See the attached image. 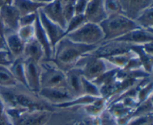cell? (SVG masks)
<instances>
[{
  "label": "cell",
  "mask_w": 153,
  "mask_h": 125,
  "mask_svg": "<svg viewBox=\"0 0 153 125\" xmlns=\"http://www.w3.org/2000/svg\"><path fill=\"white\" fill-rule=\"evenodd\" d=\"M0 97L6 108H17L28 112L56 110L42 100L38 94L31 92L26 87L19 84L11 88L0 87Z\"/></svg>",
  "instance_id": "6da1fadb"
},
{
  "label": "cell",
  "mask_w": 153,
  "mask_h": 125,
  "mask_svg": "<svg viewBox=\"0 0 153 125\" xmlns=\"http://www.w3.org/2000/svg\"><path fill=\"white\" fill-rule=\"evenodd\" d=\"M99 45L82 44L64 37L54 47L51 60L66 71L70 67H74L82 57L95 50Z\"/></svg>",
  "instance_id": "7a4b0ae2"
},
{
  "label": "cell",
  "mask_w": 153,
  "mask_h": 125,
  "mask_svg": "<svg viewBox=\"0 0 153 125\" xmlns=\"http://www.w3.org/2000/svg\"><path fill=\"white\" fill-rule=\"evenodd\" d=\"M100 25L104 34L103 42L116 40L131 30L139 28L134 19H130L123 13L107 16Z\"/></svg>",
  "instance_id": "3957f363"
},
{
  "label": "cell",
  "mask_w": 153,
  "mask_h": 125,
  "mask_svg": "<svg viewBox=\"0 0 153 125\" xmlns=\"http://www.w3.org/2000/svg\"><path fill=\"white\" fill-rule=\"evenodd\" d=\"M40 67L41 88H67L65 71L52 60H43Z\"/></svg>",
  "instance_id": "277c9868"
},
{
  "label": "cell",
  "mask_w": 153,
  "mask_h": 125,
  "mask_svg": "<svg viewBox=\"0 0 153 125\" xmlns=\"http://www.w3.org/2000/svg\"><path fill=\"white\" fill-rule=\"evenodd\" d=\"M75 66L81 68L84 77L93 82L106 72L117 69L109 64L105 58L94 56L91 54L82 57Z\"/></svg>",
  "instance_id": "5b68a950"
},
{
  "label": "cell",
  "mask_w": 153,
  "mask_h": 125,
  "mask_svg": "<svg viewBox=\"0 0 153 125\" xmlns=\"http://www.w3.org/2000/svg\"><path fill=\"white\" fill-rule=\"evenodd\" d=\"M66 37L76 43L85 45H99L104 41V34L101 27L98 24L85 22L78 29Z\"/></svg>",
  "instance_id": "8992f818"
},
{
  "label": "cell",
  "mask_w": 153,
  "mask_h": 125,
  "mask_svg": "<svg viewBox=\"0 0 153 125\" xmlns=\"http://www.w3.org/2000/svg\"><path fill=\"white\" fill-rule=\"evenodd\" d=\"M37 94L42 100L53 107L74 98L67 88H42Z\"/></svg>",
  "instance_id": "52a82bcc"
},
{
  "label": "cell",
  "mask_w": 153,
  "mask_h": 125,
  "mask_svg": "<svg viewBox=\"0 0 153 125\" xmlns=\"http://www.w3.org/2000/svg\"><path fill=\"white\" fill-rule=\"evenodd\" d=\"M38 18L45 33L49 38L52 49L62 38L66 37L65 29L49 19L41 10L38 11Z\"/></svg>",
  "instance_id": "ba28073f"
},
{
  "label": "cell",
  "mask_w": 153,
  "mask_h": 125,
  "mask_svg": "<svg viewBox=\"0 0 153 125\" xmlns=\"http://www.w3.org/2000/svg\"><path fill=\"white\" fill-rule=\"evenodd\" d=\"M40 63L24 59L26 87L29 91L35 94H37L41 88Z\"/></svg>",
  "instance_id": "9c48e42d"
},
{
  "label": "cell",
  "mask_w": 153,
  "mask_h": 125,
  "mask_svg": "<svg viewBox=\"0 0 153 125\" xmlns=\"http://www.w3.org/2000/svg\"><path fill=\"white\" fill-rule=\"evenodd\" d=\"M0 16L5 28V32L17 31L21 16L13 4H4L0 7Z\"/></svg>",
  "instance_id": "30bf717a"
},
{
  "label": "cell",
  "mask_w": 153,
  "mask_h": 125,
  "mask_svg": "<svg viewBox=\"0 0 153 125\" xmlns=\"http://www.w3.org/2000/svg\"><path fill=\"white\" fill-rule=\"evenodd\" d=\"M114 40L131 45H142L148 42L153 41V30L137 28Z\"/></svg>",
  "instance_id": "8fae6325"
},
{
  "label": "cell",
  "mask_w": 153,
  "mask_h": 125,
  "mask_svg": "<svg viewBox=\"0 0 153 125\" xmlns=\"http://www.w3.org/2000/svg\"><path fill=\"white\" fill-rule=\"evenodd\" d=\"M84 16L87 22L100 25L108 16L104 8L103 0H91L88 1Z\"/></svg>",
  "instance_id": "7c38bea8"
},
{
  "label": "cell",
  "mask_w": 153,
  "mask_h": 125,
  "mask_svg": "<svg viewBox=\"0 0 153 125\" xmlns=\"http://www.w3.org/2000/svg\"><path fill=\"white\" fill-rule=\"evenodd\" d=\"M122 13L131 19L144 9L153 5V0H119Z\"/></svg>",
  "instance_id": "4fadbf2b"
},
{
  "label": "cell",
  "mask_w": 153,
  "mask_h": 125,
  "mask_svg": "<svg viewBox=\"0 0 153 125\" xmlns=\"http://www.w3.org/2000/svg\"><path fill=\"white\" fill-rule=\"evenodd\" d=\"M67 88L74 97L82 95V78L83 74L81 68L74 67H70L65 71Z\"/></svg>",
  "instance_id": "5bb4252c"
},
{
  "label": "cell",
  "mask_w": 153,
  "mask_h": 125,
  "mask_svg": "<svg viewBox=\"0 0 153 125\" xmlns=\"http://www.w3.org/2000/svg\"><path fill=\"white\" fill-rule=\"evenodd\" d=\"M6 49L12 59L22 57L25 43L22 41L15 31H6L4 35Z\"/></svg>",
  "instance_id": "9a60e30c"
},
{
  "label": "cell",
  "mask_w": 153,
  "mask_h": 125,
  "mask_svg": "<svg viewBox=\"0 0 153 125\" xmlns=\"http://www.w3.org/2000/svg\"><path fill=\"white\" fill-rule=\"evenodd\" d=\"M40 10L52 22H55L65 29L67 26V21L63 13L62 5L58 0H53L43 6Z\"/></svg>",
  "instance_id": "2e32d148"
},
{
  "label": "cell",
  "mask_w": 153,
  "mask_h": 125,
  "mask_svg": "<svg viewBox=\"0 0 153 125\" xmlns=\"http://www.w3.org/2000/svg\"><path fill=\"white\" fill-rule=\"evenodd\" d=\"M22 58L25 60L40 63L45 60L44 51L41 45L34 38L25 43Z\"/></svg>",
  "instance_id": "e0dca14e"
},
{
  "label": "cell",
  "mask_w": 153,
  "mask_h": 125,
  "mask_svg": "<svg viewBox=\"0 0 153 125\" xmlns=\"http://www.w3.org/2000/svg\"><path fill=\"white\" fill-rule=\"evenodd\" d=\"M34 28H35V33H34V39L41 45L43 47V51L45 53V60H50L52 58L53 54V49L50 44L49 38L45 33L40 20L38 18V13H37V18L34 22Z\"/></svg>",
  "instance_id": "ac0fdd59"
},
{
  "label": "cell",
  "mask_w": 153,
  "mask_h": 125,
  "mask_svg": "<svg viewBox=\"0 0 153 125\" xmlns=\"http://www.w3.org/2000/svg\"><path fill=\"white\" fill-rule=\"evenodd\" d=\"M13 5L19 13L20 16L37 13L46 4L35 2L32 0H13Z\"/></svg>",
  "instance_id": "d6986e66"
},
{
  "label": "cell",
  "mask_w": 153,
  "mask_h": 125,
  "mask_svg": "<svg viewBox=\"0 0 153 125\" xmlns=\"http://www.w3.org/2000/svg\"><path fill=\"white\" fill-rule=\"evenodd\" d=\"M135 55L136 53L133 52L132 49H131V51H128V52L106 57V58H105V59L115 68L119 69V70H123L126 67L130 60L134 58Z\"/></svg>",
  "instance_id": "ffe728a7"
},
{
  "label": "cell",
  "mask_w": 153,
  "mask_h": 125,
  "mask_svg": "<svg viewBox=\"0 0 153 125\" xmlns=\"http://www.w3.org/2000/svg\"><path fill=\"white\" fill-rule=\"evenodd\" d=\"M13 74V77L18 84L26 87V82L25 77V69H24V59L22 57L15 58L12 61L11 64L8 66ZM27 88V87H26Z\"/></svg>",
  "instance_id": "44dd1931"
},
{
  "label": "cell",
  "mask_w": 153,
  "mask_h": 125,
  "mask_svg": "<svg viewBox=\"0 0 153 125\" xmlns=\"http://www.w3.org/2000/svg\"><path fill=\"white\" fill-rule=\"evenodd\" d=\"M139 28L153 30V5L146 7L134 19Z\"/></svg>",
  "instance_id": "7402d4cb"
},
{
  "label": "cell",
  "mask_w": 153,
  "mask_h": 125,
  "mask_svg": "<svg viewBox=\"0 0 153 125\" xmlns=\"http://www.w3.org/2000/svg\"><path fill=\"white\" fill-rule=\"evenodd\" d=\"M17 85V82L13 77L8 66L0 65V87L11 88Z\"/></svg>",
  "instance_id": "603a6c76"
},
{
  "label": "cell",
  "mask_w": 153,
  "mask_h": 125,
  "mask_svg": "<svg viewBox=\"0 0 153 125\" xmlns=\"http://www.w3.org/2000/svg\"><path fill=\"white\" fill-rule=\"evenodd\" d=\"M82 94L88 95L94 97H102L100 94V88L92 81L87 79L86 78H82Z\"/></svg>",
  "instance_id": "cb8c5ba5"
},
{
  "label": "cell",
  "mask_w": 153,
  "mask_h": 125,
  "mask_svg": "<svg viewBox=\"0 0 153 125\" xmlns=\"http://www.w3.org/2000/svg\"><path fill=\"white\" fill-rule=\"evenodd\" d=\"M85 22H87L84 15H74L70 20L67 22L65 28L66 35L82 26Z\"/></svg>",
  "instance_id": "d4e9b609"
},
{
  "label": "cell",
  "mask_w": 153,
  "mask_h": 125,
  "mask_svg": "<svg viewBox=\"0 0 153 125\" xmlns=\"http://www.w3.org/2000/svg\"><path fill=\"white\" fill-rule=\"evenodd\" d=\"M16 33L24 43H27L34 38V33H35L34 24L31 25L20 26L18 28Z\"/></svg>",
  "instance_id": "484cf974"
},
{
  "label": "cell",
  "mask_w": 153,
  "mask_h": 125,
  "mask_svg": "<svg viewBox=\"0 0 153 125\" xmlns=\"http://www.w3.org/2000/svg\"><path fill=\"white\" fill-rule=\"evenodd\" d=\"M104 8L107 16L122 13L119 0H103Z\"/></svg>",
  "instance_id": "4316f807"
},
{
  "label": "cell",
  "mask_w": 153,
  "mask_h": 125,
  "mask_svg": "<svg viewBox=\"0 0 153 125\" xmlns=\"http://www.w3.org/2000/svg\"><path fill=\"white\" fill-rule=\"evenodd\" d=\"M37 13L38 12L21 16L19 19V27L24 26V25H34L37 18Z\"/></svg>",
  "instance_id": "83f0119b"
},
{
  "label": "cell",
  "mask_w": 153,
  "mask_h": 125,
  "mask_svg": "<svg viewBox=\"0 0 153 125\" xmlns=\"http://www.w3.org/2000/svg\"><path fill=\"white\" fill-rule=\"evenodd\" d=\"M88 3L87 0H76L74 4L75 15H84Z\"/></svg>",
  "instance_id": "f1b7e54d"
},
{
  "label": "cell",
  "mask_w": 153,
  "mask_h": 125,
  "mask_svg": "<svg viewBox=\"0 0 153 125\" xmlns=\"http://www.w3.org/2000/svg\"><path fill=\"white\" fill-rule=\"evenodd\" d=\"M12 61L13 59L7 49H0V65L9 66Z\"/></svg>",
  "instance_id": "f546056e"
},
{
  "label": "cell",
  "mask_w": 153,
  "mask_h": 125,
  "mask_svg": "<svg viewBox=\"0 0 153 125\" xmlns=\"http://www.w3.org/2000/svg\"><path fill=\"white\" fill-rule=\"evenodd\" d=\"M141 47L146 54L149 55H153V41L143 43L141 45Z\"/></svg>",
  "instance_id": "4dcf8cb0"
},
{
  "label": "cell",
  "mask_w": 153,
  "mask_h": 125,
  "mask_svg": "<svg viewBox=\"0 0 153 125\" xmlns=\"http://www.w3.org/2000/svg\"><path fill=\"white\" fill-rule=\"evenodd\" d=\"M0 125H13L10 120L5 113L0 117Z\"/></svg>",
  "instance_id": "1f68e13d"
},
{
  "label": "cell",
  "mask_w": 153,
  "mask_h": 125,
  "mask_svg": "<svg viewBox=\"0 0 153 125\" xmlns=\"http://www.w3.org/2000/svg\"><path fill=\"white\" fill-rule=\"evenodd\" d=\"M4 33H5V28H4V25L3 24L2 19H1V16H0V36L4 38Z\"/></svg>",
  "instance_id": "d6a6232c"
},
{
  "label": "cell",
  "mask_w": 153,
  "mask_h": 125,
  "mask_svg": "<svg viewBox=\"0 0 153 125\" xmlns=\"http://www.w3.org/2000/svg\"><path fill=\"white\" fill-rule=\"evenodd\" d=\"M5 106H4V103H3L2 100H1V97H0V117L2 116V115L5 113Z\"/></svg>",
  "instance_id": "836d02e7"
},
{
  "label": "cell",
  "mask_w": 153,
  "mask_h": 125,
  "mask_svg": "<svg viewBox=\"0 0 153 125\" xmlns=\"http://www.w3.org/2000/svg\"><path fill=\"white\" fill-rule=\"evenodd\" d=\"M0 49H6L4 40L2 37H1V36H0Z\"/></svg>",
  "instance_id": "e575fe53"
},
{
  "label": "cell",
  "mask_w": 153,
  "mask_h": 125,
  "mask_svg": "<svg viewBox=\"0 0 153 125\" xmlns=\"http://www.w3.org/2000/svg\"><path fill=\"white\" fill-rule=\"evenodd\" d=\"M32 1H35V2H37V3H40V4H48V3L52 1L53 0H32Z\"/></svg>",
  "instance_id": "d590c367"
},
{
  "label": "cell",
  "mask_w": 153,
  "mask_h": 125,
  "mask_svg": "<svg viewBox=\"0 0 153 125\" xmlns=\"http://www.w3.org/2000/svg\"><path fill=\"white\" fill-rule=\"evenodd\" d=\"M4 4H13V0H3Z\"/></svg>",
  "instance_id": "8d00e7d4"
},
{
  "label": "cell",
  "mask_w": 153,
  "mask_h": 125,
  "mask_svg": "<svg viewBox=\"0 0 153 125\" xmlns=\"http://www.w3.org/2000/svg\"><path fill=\"white\" fill-rule=\"evenodd\" d=\"M2 5H4V2H3V0H0V7H1Z\"/></svg>",
  "instance_id": "74e56055"
},
{
  "label": "cell",
  "mask_w": 153,
  "mask_h": 125,
  "mask_svg": "<svg viewBox=\"0 0 153 125\" xmlns=\"http://www.w3.org/2000/svg\"><path fill=\"white\" fill-rule=\"evenodd\" d=\"M146 125H153V124H152V122H151V123H149V124H147Z\"/></svg>",
  "instance_id": "f35d334b"
},
{
  "label": "cell",
  "mask_w": 153,
  "mask_h": 125,
  "mask_svg": "<svg viewBox=\"0 0 153 125\" xmlns=\"http://www.w3.org/2000/svg\"><path fill=\"white\" fill-rule=\"evenodd\" d=\"M87 1H91V0H87Z\"/></svg>",
  "instance_id": "ab89813d"
},
{
  "label": "cell",
  "mask_w": 153,
  "mask_h": 125,
  "mask_svg": "<svg viewBox=\"0 0 153 125\" xmlns=\"http://www.w3.org/2000/svg\"><path fill=\"white\" fill-rule=\"evenodd\" d=\"M116 125H119V124H116Z\"/></svg>",
  "instance_id": "60d3db41"
}]
</instances>
